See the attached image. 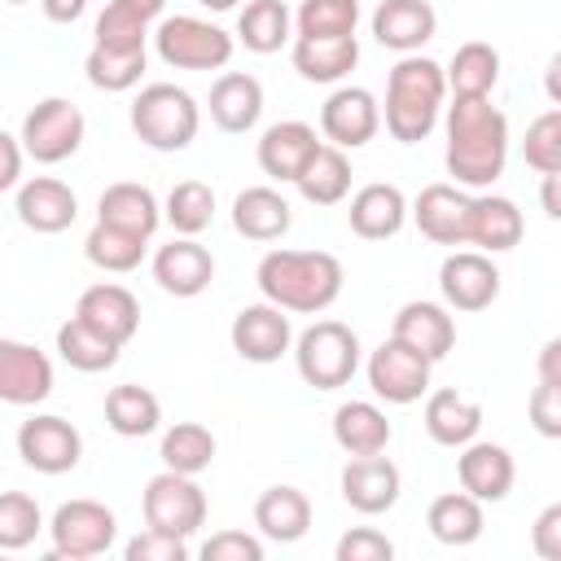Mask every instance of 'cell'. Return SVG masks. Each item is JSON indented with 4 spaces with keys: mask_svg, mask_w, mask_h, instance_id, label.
Wrapping results in <instances>:
<instances>
[{
    "mask_svg": "<svg viewBox=\"0 0 561 561\" xmlns=\"http://www.w3.org/2000/svg\"><path fill=\"white\" fill-rule=\"evenodd\" d=\"M443 162L460 188H491L504 175L508 118L491 105V96H451Z\"/></svg>",
    "mask_w": 561,
    "mask_h": 561,
    "instance_id": "obj_1",
    "label": "cell"
},
{
    "mask_svg": "<svg viewBox=\"0 0 561 561\" xmlns=\"http://www.w3.org/2000/svg\"><path fill=\"white\" fill-rule=\"evenodd\" d=\"M259 294L294 316H320L342 298V263L329 250H267L259 259Z\"/></svg>",
    "mask_w": 561,
    "mask_h": 561,
    "instance_id": "obj_2",
    "label": "cell"
},
{
    "mask_svg": "<svg viewBox=\"0 0 561 561\" xmlns=\"http://www.w3.org/2000/svg\"><path fill=\"white\" fill-rule=\"evenodd\" d=\"M447 66H438L425 53H408L394 61L390 79H386V105H381V123L399 145H421L447 101Z\"/></svg>",
    "mask_w": 561,
    "mask_h": 561,
    "instance_id": "obj_3",
    "label": "cell"
},
{
    "mask_svg": "<svg viewBox=\"0 0 561 561\" xmlns=\"http://www.w3.org/2000/svg\"><path fill=\"white\" fill-rule=\"evenodd\" d=\"M131 131L158 153H180L202 131V105L175 83H145L131 101Z\"/></svg>",
    "mask_w": 561,
    "mask_h": 561,
    "instance_id": "obj_4",
    "label": "cell"
},
{
    "mask_svg": "<svg viewBox=\"0 0 561 561\" xmlns=\"http://www.w3.org/2000/svg\"><path fill=\"white\" fill-rule=\"evenodd\" d=\"M294 364L298 377L316 390H337L359 368V337L342 320H316L294 337Z\"/></svg>",
    "mask_w": 561,
    "mask_h": 561,
    "instance_id": "obj_5",
    "label": "cell"
},
{
    "mask_svg": "<svg viewBox=\"0 0 561 561\" xmlns=\"http://www.w3.org/2000/svg\"><path fill=\"white\" fill-rule=\"evenodd\" d=\"M153 48L167 66L175 70H224L232 61V48L237 39L206 22V18H193V13H175V18H162L158 31H153Z\"/></svg>",
    "mask_w": 561,
    "mask_h": 561,
    "instance_id": "obj_6",
    "label": "cell"
},
{
    "mask_svg": "<svg viewBox=\"0 0 561 561\" xmlns=\"http://www.w3.org/2000/svg\"><path fill=\"white\" fill-rule=\"evenodd\" d=\"M140 513H145V526L153 530H167V535H197L206 526V491L197 486L193 473H175V469H162L145 482L140 491Z\"/></svg>",
    "mask_w": 561,
    "mask_h": 561,
    "instance_id": "obj_7",
    "label": "cell"
},
{
    "mask_svg": "<svg viewBox=\"0 0 561 561\" xmlns=\"http://www.w3.org/2000/svg\"><path fill=\"white\" fill-rule=\"evenodd\" d=\"M83 131H88V123H83V110H79L75 101H66V96H44V101H35V105L26 110L18 136H22V145H26V153H31L35 162L57 167V162H66V158L79 153Z\"/></svg>",
    "mask_w": 561,
    "mask_h": 561,
    "instance_id": "obj_8",
    "label": "cell"
},
{
    "mask_svg": "<svg viewBox=\"0 0 561 561\" xmlns=\"http://www.w3.org/2000/svg\"><path fill=\"white\" fill-rule=\"evenodd\" d=\"M118 535V517L101 504V500H66L57 504V513L48 517V539H53V557L61 561H88L110 552Z\"/></svg>",
    "mask_w": 561,
    "mask_h": 561,
    "instance_id": "obj_9",
    "label": "cell"
},
{
    "mask_svg": "<svg viewBox=\"0 0 561 561\" xmlns=\"http://www.w3.org/2000/svg\"><path fill=\"white\" fill-rule=\"evenodd\" d=\"M438 294L451 311H486L500 298V267L486 250H451L438 263Z\"/></svg>",
    "mask_w": 561,
    "mask_h": 561,
    "instance_id": "obj_10",
    "label": "cell"
},
{
    "mask_svg": "<svg viewBox=\"0 0 561 561\" xmlns=\"http://www.w3.org/2000/svg\"><path fill=\"white\" fill-rule=\"evenodd\" d=\"M430 359L421 351H412L408 342L399 337H386L373 355H368V386L377 399L386 403H416L425 390H430Z\"/></svg>",
    "mask_w": 561,
    "mask_h": 561,
    "instance_id": "obj_11",
    "label": "cell"
},
{
    "mask_svg": "<svg viewBox=\"0 0 561 561\" xmlns=\"http://www.w3.org/2000/svg\"><path fill=\"white\" fill-rule=\"evenodd\" d=\"M18 456L35 469V473H70L83 456V438L79 430L66 421V416H53V412H35L31 421L18 425Z\"/></svg>",
    "mask_w": 561,
    "mask_h": 561,
    "instance_id": "obj_12",
    "label": "cell"
},
{
    "mask_svg": "<svg viewBox=\"0 0 561 561\" xmlns=\"http://www.w3.org/2000/svg\"><path fill=\"white\" fill-rule=\"evenodd\" d=\"M232 351L245 359V364H276L285 351H294V324H289V311L276 307V302H250L232 316Z\"/></svg>",
    "mask_w": 561,
    "mask_h": 561,
    "instance_id": "obj_13",
    "label": "cell"
},
{
    "mask_svg": "<svg viewBox=\"0 0 561 561\" xmlns=\"http://www.w3.org/2000/svg\"><path fill=\"white\" fill-rule=\"evenodd\" d=\"M381 131V105L368 88L342 83L320 105V136L337 149H364Z\"/></svg>",
    "mask_w": 561,
    "mask_h": 561,
    "instance_id": "obj_14",
    "label": "cell"
},
{
    "mask_svg": "<svg viewBox=\"0 0 561 561\" xmlns=\"http://www.w3.org/2000/svg\"><path fill=\"white\" fill-rule=\"evenodd\" d=\"M473 193L460 184H425L412 202V224L434 245H469Z\"/></svg>",
    "mask_w": 561,
    "mask_h": 561,
    "instance_id": "obj_15",
    "label": "cell"
},
{
    "mask_svg": "<svg viewBox=\"0 0 561 561\" xmlns=\"http://www.w3.org/2000/svg\"><path fill=\"white\" fill-rule=\"evenodd\" d=\"M153 280L171 298H197L215 280V254L197 237H171L167 245L153 250Z\"/></svg>",
    "mask_w": 561,
    "mask_h": 561,
    "instance_id": "obj_16",
    "label": "cell"
},
{
    "mask_svg": "<svg viewBox=\"0 0 561 561\" xmlns=\"http://www.w3.org/2000/svg\"><path fill=\"white\" fill-rule=\"evenodd\" d=\"M399 491H403V478H399V465L377 451V456H351L342 465V500L364 513V517H377V513H390L399 504Z\"/></svg>",
    "mask_w": 561,
    "mask_h": 561,
    "instance_id": "obj_17",
    "label": "cell"
},
{
    "mask_svg": "<svg viewBox=\"0 0 561 561\" xmlns=\"http://www.w3.org/2000/svg\"><path fill=\"white\" fill-rule=\"evenodd\" d=\"M53 394V359L18 337L0 342V399L13 408H35Z\"/></svg>",
    "mask_w": 561,
    "mask_h": 561,
    "instance_id": "obj_18",
    "label": "cell"
},
{
    "mask_svg": "<svg viewBox=\"0 0 561 561\" xmlns=\"http://www.w3.org/2000/svg\"><path fill=\"white\" fill-rule=\"evenodd\" d=\"M456 478L482 504H500V500H508V491L517 482V465H513V451L508 447L486 443V438H473L456 456Z\"/></svg>",
    "mask_w": 561,
    "mask_h": 561,
    "instance_id": "obj_19",
    "label": "cell"
},
{
    "mask_svg": "<svg viewBox=\"0 0 561 561\" xmlns=\"http://www.w3.org/2000/svg\"><path fill=\"white\" fill-rule=\"evenodd\" d=\"M13 210H18L22 228L53 237V232H66V228L75 224L79 197H75V188H70L66 180H57V175H35V180H26V184L13 193Z\"/></svg>",
    "mask_w": 561,
    "mask_h": 561,
    "instance_id": "obj_20",
    "label": "cell"
},
{
    "mask_svg": "<svg viewBox=\"0 0 561 561\" xmlns=\"http://www.w3.org/2000/svg\"><path fill=\"white\" fill-rule=\"evenodd\" d=\"M390 337L408 342L412 351H421L430 364L447 359V351L456 346V320H451V307L447 302H425V298H412L394 311V324H390Z\"/></svg>",
    "mask_w": 561,
    "mask_h": 561,
    "instance_id": "obj_21",
    "label": "cell"
},
{
    "mask_svg": "<svg viewBox=\"0 0 561 561\" xmlns=\"http://www.w3.org/2000/svg\"><path fill=\"white\" fill-rule=\"evenodd\" d=\"M438 31V13L430 0H381L373 9V39L399 57L421 53Z\"/></svg>",
    "mask_w": 561,
    "mask_h": 561,
    "instance_id": "obj_22",
    "label": "cell"
},
{
    "mask_svg": "<svg viewBox=\"0 0 561 561\" xmlns=\"http://www.w3.org/2000/svg\"><path fill=\"white\" fill-rule=\"evenodd\" d=\"M320 145H324V140L316 136V127L302 123V118L272 123V127L259 136V167H263V175H272V180H280V184H294V180L302 175V167L316 158Z\"/></svg>",
    "mask_w": 561,
    "mask_h": 561,
    "instance_id": "obj_23",
    "label": "cell"
},
{
    "mask_svg": "<svg viewBox=\"0 0 561 561\" xmlns=\"http://www.w3.org/2000/svg\"><path fill=\"white\" fill-rule=\"evenodd\" d=\"M408 215H412V206H408L403 188L373 180V184L355 188L351 210H346V224H351V232L364 237V241H386V237H394V232L408 224Z\"/></svg>",
    "mask_w": 561,
    "mask_h": 561,
    "instance_id": "obj_24",
    "label": "cell"
},
{
    "mask_svg": "<svg viewBox=\"0 0 561 561\" xmlns=\"http://www.w3.org/2000/svg\"><path fill=\"white\" fill-rule=\"evenodd\" d=\"M75 316L88 320L92 329H101L105 337L114 342H131L136 329H140V302L127 285H114V280H101V285H88L75 302Z\"/></svg>",
    "mask_w": 561,
    "mask_h": 561,
    "instance_id": "obj_25",
    "label": "cell"
},
{
    "mask_svg": "<svg viewBox=\"0 0 561 561\" xmlns=\"http://www.w3.org/2000/svg\"><path fill=\"white\" fill-rule=\"evenodd\" d=\"M289 57L307 83H342L359 61V39L355 35H320V39L294 35Z\"/></svg>",
    "mask_w": 561,
    "mask_h": 561,
    "instance_id": "obj_26",
    "label": "cell"
},
{
    "mask_svg": "<svg viewBox=\"0 0 561 561\" xmlns=\"http://www.w3.org/2000/svg\"><path fill=\"white\" fill-rule=\"evenodd\" d=\"M210 118L219 131H250L259 118H263V83L245 70H224L215 83H210Z\"/></svg>",
    "mask_w": 561,
    "mask_h": 561,
    "instance_id": "obj_27",
    "label": "cell"
},
{
    "mask_svg": "<svg viewBox=\"0 0 561 561\" xmlns=\"http://www.w3.org/2000/svg\"><path fill=\"white\" fill-rule=\"evenodd\" d=\"M289 224H294L289 202L267 184H250L232 197V228L245 241H280L289 232Z\"/></svg>",
    "mask_w": 561,
    "mask_h": 561,
    "instance_id": "obj_28",
    "label": "cell"
},
{
    "mask_svg": "<svg viewBox=\"0 0 561 561\" xmlns=\"http://www.w3.org/2000/svg\"><path fill=\"white\" fill-rule=\"evenodd\" d=\"M482 430V403L443 386L425 399V434L438 443V447H465L473 443Z\"/></svg>",
    "mask_w": 561,
    "mask_h": 561,
    "instance_id": "obj_29",
    "label": "cell"
},
{
    "mask_svg": "<svg viewBox=\"0 0 561 561\" xmlns=\"http://www.w3.org/2000/svg\"><path fill=\"white\" fill-rule=\"evenodd\" d=\"M96 219H101V224H114V228H127V232H136V237H153L167 215H162L153 188H145V184H136V180H118V184H110V188L96 197Z\"/></svg>",
    "mask_w": 561,
    "mask_h": 561,
    "instance_id": "obj_30",
    "label": "cell"
},
{
    "mask_svg": "<svg viewBox=\"0 0 561 561\" xmlns=\"http://www.w3.org/2000/svg\"><path fill=\"white\" fill-rule=\"evenodd\" d=\"M390 438H394V430H390V421H386V412L377 403H368V399L337 403V412H333V443L346 456H377V451L390 447Z\"/></svg>",
    "mask_w": 561,
    "mask_h": 561,
    "instance_id": "obj_31",
    "label": "cell"
},
{
    "mask_svg": "<svg viewBox=\"0 0 561 561\" xmlns=\"http://www.w3.org/2000/svg\"><path fill=\"white\" fill-rule=\"evenodd\" d=\"M254 526L272 543H298L311 530V500L298 486H267L254 500Z\"/></svg>",
    "mask_w": 561,
    "mask_h": 561,
    "instance_id": "obj_32",
    "label": "cell"
},
{
    "mask_svg": "<svg viewBox=\"0 0 561 561\" xmlns=\"http://www.w3.org/2000/svg\"><path fill=\"white\" fill-rule=\"evenodd\" d=\"M526 224H522V210L513 197H500V193H478L473 197V215H469V245L486 250V254H504L522 241Z\"/></svg>",
    "mask_w": 561,
    "mask_h": 561,
    "instance_id": "obj_33",
    "label": "cell"
},
{
    "mask_svg": "<svg viewBox=\"0 0 561 561\" xmlns=\"http://www.w3.org/2000/svg\"><path fill=\"white\" fill-rule=\"evenodd\" d=\"M425 526H430V535H434L438 543H447V548H469V543L482 535V526H486L482 500L469 495L465 486H460V491H443V495L430 500Z\"/></svg>",
    "mask_w": 561,
    "mask_h": 561,
    "instance_id": "obj_34",
    "label": "cell"
},
{
    "mask_svg": "<svg viewBox=\"0 0 561 561\" xmlns=\"http://www.w3.org/2000/svg\"><path fill=\"white\" fill-rule=\"evenodd\" d=\"M237 39L267 57L280 53L285 44H294V13L285 0H245V9L237 13Z\"/></svg>",
    "mask_w": 561,
    "mask_h": 561,
    "instance_id": "obj_35",
    "label": "cell"
},
{
    "mask_svg": "<svg viewBox=\"0 0 561 561\" xmlns=\"http://www.w3.org/2000/svg\"><path fill=\"white\" fill-rule=\"evenodd\" d=\"M500 83V48L486 39H465L447 61L451 96H491Z\"/></svg>",
    "mask_w": 561,
    "mask_h": 561,
    "instance_id": "obj_36",
    "label": "cell"
},
{
    "mask_svg": "<svg viewBox=\"0 0 561 561\" xmlns=\"http://www.w3.org/2000/svg\"><path fill=\"white\" fill-rule=\"evenodd\" d=\"M118 351L123 342L105 337L101 329H92L88 320L70 316L66 324H57V355L75 368V373H105L118 364Z\"/></svg>",
    "mask_w": 561,
    "mask_h": 561,
    "instance_id": "obj_37",
    "label": "cell"
},
{
    "mask_svg": "<svg viewBox=\"0 0 561 561\" xmlns=\"http://www.w3.org/2000/svg\"><path fill=\"white\" fill-rule=\"evenodd\" d=\"M105 425L118 438H145V434H153L162 425V403H158V394L149 386H136V381L114 386L105 394Z\"/></svg>",
    "mask_w": 561,
    "mask_h": 561,
    "instance_id": "obj_38",
    "label": "cell"
},
{
    "mask_svg": "<svg viewBox=\"0 0 561 561\" xmlns=\"http://www.w3.org/2000/svg\"><path fill=\"white\" fill-rule=\"evenodd\" d=\"M294 188L311 206H337L351 193V158H346V149H337V145L324 140L316 149V158L302 167V175L294 180Z\"/></svg>",
    "mask_w": 561,
    "mask_h": 561,
    "instance_id": "obj_39",
    "label": "cell"
},
{
    "mask_svg": "<svg viewBox=\"0 0 561 561\" xmlns=\"http://www.w3.org/2000/svg\"><path fill=\"white\" fill-rule=\"evenodd\" d=\"M145 250H149V237H136L127 228H114V224H92V232L83 237V254L92 267L101 272H136L145 263Z\"/></svg>",
    "mask_w": 561,
    "mask_h": 561,
    "instance_id": "obj_40",
    "label": "cell"
},
{
    "mask_svg": "<svg viewBox=\"0 0 561 561\" xmlns=\"http://www.w3.org/2000/svg\"><path fill=\"white\" fill-rule=\"evenodd\" d=\"M158 456H162V469H175V473H193L197 478L215 460V434L202 421H175L162 434Z\"/></svg>",
    "mask_w": 561,
    "mask_h": 561,
    "instance_id": "obj_41",
    "label": "cell"
},
{
    "mask_svg": "<svg viewBox=\"0 0 561 561\" xmlns=\"http://www.w3.org/2000/svg\"><path fill=\"white\" fill-rule=\"evenodd\" d=\"M145 66H149V53H145V48H140V53H123V48H101V44H92V53H88V61H83V75H88V83L101 88V92H131V88L140 83Z\"/></svg>",
    "mask_w": 561,
    "mask_h": 561,
    "instance_id": "obj_42",
    "label": "cell"
},
{
    "mask_svg": "<svg viewBox=\"0 0 561 561\" xmlns=\"http://www.w3.org/2000/svg\"><path fill=\"white\" fill-rule=\"evenodd\" d=\"M167 224L180 232V237H197L210 228L215 219V188L206 180H180L171 193H167V206H162Z\"/></svg>",
    "mask_w": 561,
    "mask_h": 561,
    "instance_id": "obj_43",
    "label": "cell"
},
{
    "mask_svg": "<svg viewBox=\"0 0 561 561\" xmlns=\"http://www.w3.org/2000/svg\"><path fill=\"white\" fill-rule=\"evenodd\" d=\"M359 0H302L294 13V35H355Z\"/></svg>",
    "mask_w": 561,
    "mask_h": 561,
    "instance_id": "obj_44",
    "label": "cell"
},
{
    "mask_svg": "<svg viewBox=\"0 0 561 561\" xmlns=\"http://www.w3.org/2000/svg\"><path fill=\"white\" fill-rule=\"evenodd\" d=\"M92 44H101V48H123V53H140V48L149 44V22H145L136 9H127L123 0H110V4L101 9L96 26H92Z\"/></svg>",
    "mask_w": 561,
    "mask_h": 561,
    "instance_id": "obj_45",
    "label": "cell"
},
{
    "mask_svg": "<svg viewBox=\"0 0 561 561\" xmlns=\"http://www.w3.org/2000/svg\"><path fill=\"white\" fill-rule=\"evenodd\" d=\"M44 530V513L26 491H4L0 495V548L22 552L35 535Z\"/></svg>",
    "mask_w": 561,
    "mask_h": 561,
    "instance_id": "obj_46",
    "label": "cell"
},
{
    "mask_svg": "<svg viewBox=\"0 0 561 561\" xmlns=\"http://www.w3.org/2000/svg\"><path fill=\"white\" fill-rule=\"evenodd\" d=\"M522 158L530 171L548 175V171H561V105L539 114L530 127H526V140H522Z\"/></svg>",
    "mask_w": 561,
    "mask_h": 561,
    "instance_id": "obj_47",
    "label": "cell"
},
{
    "mask_svg": "<svg viewBox=\"0 0 561 561\" xmlns=\"http://www.w3.org/2000/svg\"><path fill=\"white\" fill-rule=\"evenodd\" d=\"M123 557H127V561H188V539L145 526V530L123 548Z\"/></svg>",
    "mask_w": 561,
    "mask_h": 561,
    "instance_id": "obj_48",
    "label": "cell"
},
{
    "mask_svg": "<svg viewBox=\"0 0 561 561\" xmlns=\"http://www.w3.org/2000/svg\"><path fill=\"white\" fill-rule=\"evenodd\" d=\"M526 416L539 438H561V381H539L526 399Z\"/></svg>",
    "mask_w": 561,
    "mask_h": 561,
    "instance_id": "obj_49",
    "label": "cell"
},
{
    "mask_svg": "<svg viewBox=\"0 0 561 561\" xmlns=\"http://www.w3.org/2000/svg\"><path fill=\"white\" fill-rule=\"evenodd\" d=\"M333 557H337V561H390V557H394V543H390L381 530H373V526H351V530L337 539Z\"/></svg>",
    "mask_w": 561,
    "mask_h": 561,
    "instance_id": "obj_50",
    "label": "cell"
},
{
    "mask_svg": "<svg viewBox=\"0 0 561 561\" xmlns=\"http://www.w3.org/2000/svg\"><path fill=\"white\" fill-rule=\"evenodd\" d=\"M206 561H263V535H245V530H219L202 543Z\"/></svg>",
    "mask_w": 561,
    "mask_h": 561,
    "instance_id": "obj_51",
    "label": "cell"
},
{
    "mask_svg": "<svg viewBox=\"0 0 561 561\" xmlns=\"http://www.w3.org/2000/svg\"><path fill=\"white\" fill-rule=\"evenodd\" d=\"M530 548L543 561H561V500L543 504L539 517L530 522Z\"/></svg>",
    "mask_w": 561,
    "mask_h": 561,
    "instance_id": "obj_52",
    "label": "cell"
},
{
    "mask_svg": "<svg viewBox=\"0 0 561 561\" xmlns=\"http://www.w3.org/2000/svg\"><path fill=\"white\" fill-rule=\"evenodd\" d=\"M22 136H13V131H4L0 136V158H4V167H0V188H22Z\"/></svg>",
    "mask_w": 561,
    "mask_h": 561,
    "instance_id": "obj_53",
    "label": "cell"
},
{
    "mask_svg": "<svg viewBox=\"0 0 561 561\" xmlns=\"http://www.w3.org/2000/svg\"><path fill=\"white\" fill-rule=\"evenodd\" d=\"M535 368H539V381H561V333H557V337H548V342L539 346Z\"/></svg>",
    "mask_w": 561,
    "mask_h": 561,
    "instance_id": "obj_54",
    "label": "cell"
},
{
    "mask_svg": "<svg viewBox=\"0 0 561 561\" xmlns=\"http://www.w3.org/2000/svg\"><path fill=\"white\" fill-rule=\"evenodd\" d=\"M539 206H543L548 219L561 224V171H548V175L539 180Z\"/></svg>",
    "mask_w": 561,
    "mask_h": 561,
    "instance_id": "obj_55",
    "label": "cell"
},
{
    "mask_svg": "<svg viewBox=\"0 0 561 561\" xmlns=\"http://www.w3.org/2000/svg\"><path fill=\"white\" fill-rule=\"evenodd\" d=\"M44 4V18L48 22H79L83 18V9H88V0H39Z\"/></svg>",
    "mask_w": 561,
    "mask_h": 561,
    "instance_id": "obj_56",
    "label": "cell"
},
{
    "mask_svg": "<svg viewBox=\"0 0 561 561\" xmlns=\"http://www.w3.org/2000/svg\"><path fill=\"white\" fill-rule=\"evenodd\" d=\"M543 92H548L552 105H561V53H552L548 66H543Z\"/></svg>",
    "mask_w": 561,
    "mask_h": 561,
    "instance_id": "obj_57",
    "label": "cell"
},
{
    "mask_svg": "<svg viewBox=\"0 0 561 561\" xmlns=\"http://www.w3.org/2000/svg\"><path fill=\"white\" fill-rule=\"evenodd\" d=\"M127 9H136L145 22H153V18H162V9H167V0H123Z\"/></svg>",
    "mask_w": 561,
    "mask_h": 561,
    "instance_id": "obj_58",
    "label": "cell"
},
{
    "mask_svg": "<svg viewBox=\"0 0 561 561\" xmlns=\"http://www.w3.org/2000/svg\"><path fill=\"white\" fill-rule=\"evenodd\" d=\"M202 9H215V13H224V9H237L241 0H197Z\"/></svg>",
    "mask_w": 561,
    "mask_h": 561,
    "instance_id": "obj_59",
    "label": "cell"
},
{
    "mask_svg": "<svg viewBox=\"0 0 561 561\" xmlns=\"http://www.w3.org/2000/svg\"><path fill=\"white\" fill-rule=\"evenodd\" d=\"M9 4H26V0H9Z\"/></svg>",
    "mask_w": 561,
    "mask_h": 561,
    "instance_id": "obj_60",
    "label": "cell"
}]
</instances>
